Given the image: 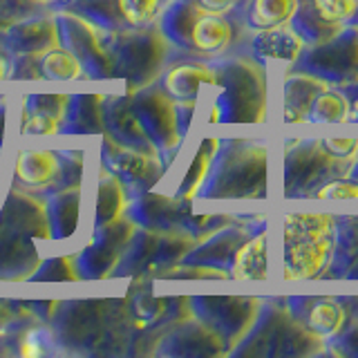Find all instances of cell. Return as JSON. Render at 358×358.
<instances>
[{
    "mask_svg": "<svg viewBox=\"0 0 358 358\" xmlns=\"http://www.w3.org/2000/svg\"><path fill=\"white\" fill-rule=\"evenodd\" d=\"M54 338L76 354H115L112 345L128 343L130 309L126 300L59 302L52 313Z\"/></svg>",
    "mask_w": 358,
    "mask_h": 358,
    "instance_id": "1",
    "label": "cell"
},
{
    "mask_svg": "<svg viewBox=\"0 0 358 358\" xmlns=\"http://www.w3.org/2000/svg\"><path fill=\"white\" fill-rule=\"evenodd\" d=\"M38 240H52L45 199L11 188L0 206V280H29L41 264Z\"/></svg>",
    "mask_w": 358,
    "mask_h": 358,
    "instance_id": "2",
    "label": "cell"
},
{
    "mask_svg": "<svg viewBox=\"0 0 358 358\" xmlns=\"http://www.w3.org/2000/svg\"><path fill=\"white\" fill-rule=\"evenodd\" d=\"M268 148L255 139H224L210 162L197 197L264 199L268 190Z\"/></svg>",
    "mask_w": 358,
    "mask_h": 358,
    "instance_id": "3",
    "label": "cell"
},
{
    "mask_svg": "<svg viewBox=\"0 0 358 358\" xmlns=\"http://www.w3.org/2000/svg\"><path fill=\"white\" fill-rule=\"evenodd\" d=\"M322 352L324 338L305 327L289 311L287 302L262 300L251 329L229 354L251 358H300Z\"/></svg>",
    "mask_w": 358,
    "mask_h": 358,
    "instance_id": "4",
    "label": "cell"
},
{
    "mask_svg": "<svg viewBox=\"0 0 358 358\" xmlns=\"http://www.w3.org/2000/svg\"><path fill=\"white\" fill-rule=\"evenodd\" d=\"M101 43L112 65V78H123L126 94L155 83L171 50L157 22L101 31Z\"/></svg>",
    "mask_w": 358,
    "mask_h": 358,
    "instance_id": "5",
    "label": "cell"
},
{
    "mask_svg": "<svg viewBox=\"0 0 358 358\" xmlns=\"http://www.w3.org/2000/svg\"><path fill=\"white\" fill-rule=\"evenodd\" d=\"M210 67L217 74L220 94L210 123H264L266 72L253 56H227Z\"/></svg>",
    "mask_w": 358,
    "mask_h": 358,
    "instance_id": "6",
    "label": "cell"
},
{
    "mask_svg": "<svg viewBox=\"0 0 358 358\" xmlns=\"http://www.w3.org/2000/svg\"><path fill=\"white\" fill-rule=\"evenodd\" d=\"M336 240V217L329 213H289L282 222V262L287 280L322 278Z\"/></svg>",
    "mask_w": 358,
    "mask_h": 358,
    "instance_id": "7",
    "label": "cell"
},
{
    "mask_svg": "<svg viewBox=\"0 0 358 358\" xmlns=\"http://www.w3.org/2000/svg\"><path fill=\"white\" fill-rule=\"evenodd\" d=\"M157 25L168 43L193 54H220L235 36L227 14L208 11L197 0H168Z\"/></svg>",
    "mask_w": 358,
    "mask_h": 358,
    "instance_id": "8",
    "label": "cell"
},
{
    "mask_svg": "<svg viewBox=\"0 0 358 358\" xmlns=\"http://www.w3.org/2000/svg\"><path fill=\"white\" fill-rule=\"evenodd\" d=\"M354 159L331 155L322 139H294L285 145L282 193L287 199H309L334 179L347 177Z\"/></svg>",
    "mask_w": 358,
    "mask_h": 358,
    "instance_id": "9",
    "label": "cell"
},
{
    "mask_svg": "<svg viewBox=\"0 0 358 358\" xmlns=\"http://www.w3.org/2000/svg\"><path fill=\"white\" fill-rule=\"evenodd\" d=\"M195 244L197 240L186 231H150L137 227L110 278L137 275L157 280L171 266L182 262Z\"/></svg>",
    "mask_w": 358,
    "mask_h": 358,
    "instance_id": "10",
    "label": "cell"
},
{
    "mask_svg": "<svg viewBox=\"0 0 358 358\" xmlns=\"http://www.w3.org/2000/svg\"><path fill=\"white\" fill-rule=\"evenodd\" d=\"M132 112L143 128L145 137L150 139L152 148L164 168L171 166L177 148L182 145L184 137L177 126L175 99L164 87L148 83L130 94Z\"/></svg>",
    "mask_w": 358,
    "mask_h": 358,
    "instance_id": "11",
    "label": "cell"
},
{
    "mask_svg": "<svg viewBox=\"0 0 358 358\" xmlns=\"http://www.w3.org/2000/svg\"><path fill=\"white\" fill-rule=\"evenodd\" d=\"M291 67L338 87L358 81V29L345 25L329 41L305 45Z\"/></svg>",
    "mask_w": 358,
    "mask_h": 358,
    "instance_id": "12",
    "label": "cell"
},
{
    "mask_svg": "<svg viewBox=\"0 0 358 358\" xmlns=\"http://www.w3.org/2000/svg\"><path fill=\"white\" fill-rule=\"evenodd\" d=\"M260 298L249 296H195L188 298L190 313L215 331L231 352L260 311Z\"/></svg>",
    "mask_w": 358,
    "mask_h": 358,
    "instance_id": "13",
    "label": "cell"
},
{
    "mask_svg": "<svg viewBox=\"0 0 358 358\" xmlns=\"http://www.w3.org/2000/svg\"><path fill=\"white\" fill-rule=\"evenodd\" d=\"M134 231H137V224L128 215H121L103 227H94V233L85 244V249L72 255L78 280L110 278Z\"/></svg>",
    "mask_w": 358,
    "mask_h": 358,
    "instance_id": "14",
    "label": "cell"
},
{
    "mask_svg": "<svg viewBox=\"0 0 358 358\" xmlns=\"http://www.w3.org/2000/svg\"><path fill=\"white\" fill-rule=\"evenodd\" d=\"M56 25H59L61 48L70 50L83 65L85 78L106 81L112 78V65L101 43V29L70 11H56Z\"/></svg>",
    "mask_w": 358,
    "mask_h": 358,
    "instance_id": "15",
    "label": "cell"
},
{
    "mask_svg": "<svg viewBox=\"0 0 358 358\" xmlns=\"http://www.w3.org/2000/svg\"><path fill=\"white\" fill-rule=\"evenodd\" d=\"M101 166H103V171L119 179L126 188V195H141L143 190H150L166 173L157 155L126 148V145H119L106 134L103 145H101Z\"/></svg>",
    "mask_w": 358,
    "mask_h": 358,
    "instance_id": "16",
    "label": "cell"
},
{
    "mask_svg": "<svg viewBox=\"0 0 358 358\" xmlns=\"http://www.w3.org/2000/svg\"><path fill=\"white\" fill-rule=\"evenodd\" d=\"M266 222L264 220H246V222H231L227 227L217 229L215 233L201 238L193 249L184 255V264H197V266H208L217 268V271L229 273L233 264V257L238 253L240 246L251 238L253 233L264 231ZM231 278V275H229Z\"/></svg>",
    "mask_w": 358,
    "mask_h": 358,
    "instance_id": "17",
    "label": "cell"
},
{
    "mask_svg": "<svg viewBox=\"0 0 358 358\" xmlns=\"http://www.w3.org/2000/svg\"><path fill=\"white\" fill-rule=\"evenodd\" d=\"M159 356H182V358H201V356H224L229 354L227 345L220 336L204 324L193 313L171 322L162 334L159 347L152 350Z\"/></svg>",
    "mask_w": 358,
    "mask_h": 358,
    "instance_id": "18",
    "label": "cell"
},
{
    "mask_svg": "<svg viewBox=\"0 0 358 358\" xmlns=\"http://www.w3.org/2000/svg\"><path fill=\"white\" fill-rule=\"evenodd\" d=\"M59 25H56L54 16L31 14L14 20L0 31V48L7 56H41L52 48H59Z\"/></svg>",
    "mask_w": 358,
    "mask_h": 358,
    "instance_id": "19",
    "label": "cell"
},
{
    "mask_svg": "<svg viewBox=\"0 0 358 358\" xmlns=\"http://www.w3.org/2000/svg\"><path fill=\"white\" fill-rule=\"evenodd\" d=\"M128 217L141 229L150 231H184V222L193 210V199L166 197L159 193L143 190L130 204Z\"/></svg>",
    "mask_w": 358,
    "mask_h": 358,
    "instance_id": "20",
    "label": "cell"
},
{
    "mask_svg": "<svg viewBox=\"0 0 358 358\" xmlns=\"http://www.w3.org/2000/svg\"><path fill=\"white\" fill-rule=\"evenodd\" d=\"M101 115H103V134L112 141L126 148H134L148 155H157L150 139L145 137L143 128L139 126L137 117L132 112L130 94H110L103 96L101 103Z\"/></svg>",
    "mask_w": 358,
    "mask_h": 358,
    "instance_id": "21",
    "label": "cell"
},
{
    "mask_svg": "<svg viewBox=\"0 0 358 358\" xmlns=\"http://www.w3.org/2000/svg\"><path fill=\"white\" fill-rule=\"evenodd\" d=\"M289 311L309 327L322 336L324 341L343 327L345 322V305L341 298L331 296H291L285 300Z\"/></svg>",
    "mask_w": 358,
    "mask_h": 358,
    "instance_id": "22",
    "label": "cell"
},
{
    "mask_svg": "<svg viewBox=\"0 0 358 358\" xmlns=\"http://www.w3.org/2000/svg\"><path fill=\"white\" fill-rule=\"evenodd\" d=\"M329 83L307 72H291L282 85V119L285 123H302L320 92H324Z\"/></svg>",
    "mask_w": 358,
    "mask_h": 358,
    "instance_id": "23",
    "label": "cell"
},
{
    "mask_svg": "<svg viewBox=\"0 0 358 358\" xmlns=\"http://www.w3.org/2000/svg\"><path fill=\"white\" fill-rule=\"evenodd\" d=\"M302 48H305V43H302V38L289 22L268 29H257L251 38V54L257 63L285 61L289 65H294Z\"/></svg>",
    "mask_w": 358,
    "mask_h": 358,
    "instance_id": "24",
    "label": "cell"
},
{
    "mask_svg": "<svg viewBox=\"0 0 358 358\" xmlns=\"http://www.w3.org/2000/svg\"><path fill=\"white\" fill-rule=\"evenodd\" d=\"M201 85L217 87V74L206 63H179L164 76V90L175 101H197Z\"/></svg>",
    "mask_w": 358,
    "mask_h": 358,
    "instance_id": "25",
    "label": "cell"
},
{
    "mask_svg": "<svg viewBox=\"0 0 358 358\" xmlns=\"http://www.w3.org/2000/svg\"><path fill=\"white\" fill-rule=\"evenodd\" d=\"M45 210H48L52 240L72 238L78 224V210H81V186H70L50 193L45 199Z\"/></svg>",
    "mask_w": 358,
    "mask_h": 358,
    "instance_id": "26",
    "label": "cell"
},
{
    "mask_svg": "<svg viewBox=\"0 0 358 358\" xmlns=\"http://www.w3.org/2000/svg\"><path fill=\"white\" fill-rule=\"evenodd\" d=\"M103 94H74L67 96L61 130L67 134H103V115H101Z\"/></svg>",
    "mask_w": 358,
    "mask_h": 358,
    "instance_id": "27",
    "label": "cell"
},
{
    "mask_svg": "<svg viewBox=\"0 0 358 358\" xmlns=\"http://www.w3.org/2000/svg\"><path fill=\"white\" fill-rule=\"evenodd\" d=\"M358 260V213L336 217V240L327 271L322 278H345Z\"/></svg>",
    "mask_w": 358,
    "mask_h": 358,
    "instance_id": "28",
    "label": "cell"
},
{
    "mask_svg": "<svg viewBox=\"0 0 358 358\" xmlns=\"http://www.w3.org/2000/svg\"><path fill=\"white\" fill-rule=\"evenodd\" d=\"M52 9L81 16L101 31H112L128 25L121 14L119 0H59V3H52Z\"/></svg>",
    "mask_w": 358,
    "mask_h": 358,
    "instance_id": "29",
    "label": "cell"
},
{
    "mask_svg": "<svg viewBox=\"0 0 358 358\" xmlns=\"http://www.w3.org/2000/svg\"><path fill=\"white\" fill-rule=\"evenodd\" d=\"M59 152L52 150H22L16 157L14 175L29 188L50 186L59 175Z\"/></svg>",
    "mask_w": 358,
    "mask_h": 358,
    "instance_id": "30",
    "label": "cell"
},
{
    "mask_svg": "<svg viewBox=\"0 0 358 358\" xmlns=\"http://www.w3.org/2000/svg\"><path fill=\"white\" fill-rule=\"evenodd\" d=\"M233 280H266L268 262H266V229L253 233L233 257L229 268Z\"/></svg>",
    "mask_w": 358,
    "mask_h": 358,
    "instance_id": "31",
    "label": "cell"
},
{
    "mask_svg": "<svg viewBox=\"0 0 358 358\" xmlns=\"http://www.w3.org/2000/svg\"><path fill=\"white\" fill-rule=\"evenodd\" d=\"M289 25L296 29V34L302 38L305 45H318L334 38L345 25L343 22L327 20L320 11L313 7L311 0H300L296 14L291 16Z\"/></svg>",
    "mask_w": 358,
    "mask_h": 358,
    "instance_id": "32",
    "label": "cell"
},
{
    "mask_svg": "<svg viewBox=\"0 0 358 358\" xmlns=\"http://www.w3.org/2000/svg\"><path fill=\"white\" fill-rule=\"evenodd\" d=\"M128 208V195L126 188L119 179L101 168L99 182H96V204H94V227H103V224L126 215Z\"/></svg>",
    "mask_w": 358,
    "mask_h": 358,
    "instance_id": "33",
    "label": "cell"
},
{
    "mask_svg": "<svg viewBox=\"0 0 358 358\" xmlns=\"http://www.w3.org/2000/svg\"><path fill=\"white\" fill-rule=\"evenodd\" d=\"M300 0H249L246 7V25L251 29H268L285 25L296 14Z\"/></svg>",
    "mask_w": 358,
    "mask_h": 358,
    "instance_id": "34",
    "label": "cell"
},
{
    "mask_svg": "<svg viewBox=\"0 0 358 358\" xmlns=\"http://www.w3.org/2000/svg\"><path fill=\"white\" fill-rule=\"evenodd\" d=\"M217 148H220V139H215V137H206L199 143L193 162H190V166L186 168L182 182H179V186L175 190V197L193 199L197 195V190H199L201 182H204V177L208 173L210 162H213V157H215Z\"/></svg>",
    "mask_w": 358,
    "mask_h": 358,
    "instance_id": "35",
    "label": "cell"
},
{
    "mask_svg": "<svg viewBox=\"0 0 358 358\" xmlns=\"http://www.w3.org/2000/svg\"><path fill=\"white\" fill-rule=\"evenodd\" d=\"M41 78L48 81H76V78H85L83 65L76 56L65 48H52L38 56Z\"/></svg>",
    "mask_w": 358,
    "mask_h": 358,
    "instance_id": "36",
    "label": "cell"
},
{
    "mask_svg": "<svg viewBox=\"0 0 358 358\" xmlns=\"http://www.w3.org/2000/svg\"><path fill=\"white\" fill-rule=\"evenodd\" d=\"M343 305H345V322L331 338H327L329 352L336 356L358 358V298H345Z\"/></svg>",
    "mask_w": 358,
    "mask_h": 358,
    "instance_id": "37",
    "label": "cell"
},
{
    "mask_svg": "<svg viewBox=\"0 0 358 358\" xmlns=\"http://www.w3.org/2000/svg\"><path fill=\"white\" fill-rule=\"evenodd\" d=\"M309 123H345L350 121V101L341 90L327 87L313 101L307 115Z\"/></svg>",
    "mask_w": 358,
    "mask_h": 358,
    "instance_id": "38",
    "label": "cell"
},
{
    "mask_svg": "<svg viewBox=\"0 0 358 358\" xmlns=\"http://www.w3.org/2000/svg\"><path fill=\"white\" fill-rule=\"evenodd\" d=\"M67 106L65 94H27L22 99V115L31 117H48L54 121H63Z\"/></svg>",
    "mask_w": 358,
    "mask_h": 358,
    "instance_id": "39",
    "label": "cell"
},
{
    "mask_svg": "<svg viewBox=\"0 0 358 358\" xmlns=\"http://www.w3.org/2000/svg\"><path fill=\"white\" fill-rule=\"evenodd\" d=\"M76 280L78 273L72 257H50L29 275V282H76Z\"/></svg>",
    "mask_w": 358,
    "mask_h": 358,
    "instance_id": "40",
    "label": "cell"
},
{
    "mask_svg": "<svg viewBox=\"0 0 358 358\" xmlns=\"http://www.w3.org/2000/svg\"><path fill=\"white\" fill-rule=\"evenodd\" d=\"M168 0H119L121 14L128 25H148L157 22Z\"/></svg>",
    "mask_w": 358,
    "mask_h": 358,
    "instance_id": "41",
    "label": "cell"
},
{
    "mask_svg": "<svg viewBox=\"0 0 358 358\" xmlns=\"http://www.w3.org/2000/svg\"><path fill=\"white\" fill-rule=\"evenodd\" d=\"M318 199H336V201H343L347 206L345 215H356L358 213V184L352 182V179H334L327 186H322L318 193Z\"/></svg>",
    "mask_w": 358,
    "mask_h": 358,
    "instance_id": "42",
    "label": "cell"
},
{
    "mask_svg": "<svg viewBox=\"0 0 358 358\" xmlns=\"http://www.w3.org/2000/svg\"><path fill=\"white\" fill-rule=\"evenodd\" d=\"M52 343H56V338L48 327H29L18 338V354L25 358H38L50 350Z\"/></svg>",
    "mask_w": 358,
    "mask_h": 358,
    "instance_id": "43",
    "label": "cell"
},
{
    "mask_svg": "<svg viewBox=\"0 0 358 358\" xmlns=\"http://www.w3.org/2000/svg\"><path fill=\"white\" fill-rule=\"evenodd\" d=\"M311 3L327 20L343 22V25L356 7V0H311Z\"/></svg>",
    "mask_w": 358,
    "mask_h": 358,
    "instance_id": "44",
    "label": "cell"
},
{
    "mask_svg": "<svg viewBox=\"0 0 358 358\" xmlns=\"http://www.w3.org/2000/svg\"><path fill=\"white\" fill-rule=\"evenodd\" d=\"M20 132L22 134H56L61 130V123L48 119V117H31V115H22L20 121Z\"/></svg>",
    "mask_w": 358,
    "mask_h": 358,
    "instance_id": "45",
    "label": "cell"
},
{
    "mask_svg": "<svg viewBox=\"0 0 358 358\" xmlns=\"http://www.w3.org/2000/svg\"><path fill=\"white\" fill-rule=\"evenodd\" d=\"M324 148L343 159H356L358 157V139H322Z\"/></svg>",
    "mask_w": 358,
    "mask_h": 358,
    "instance_id": "46",
    "label": "cell"
},
{
    "mask_svg": "<svg viewBox=\"0 0 358 358\" xmlns=\"http://www.w3.org/2000/svg\"><path fill=\"white\" fill-rule=\"evenodd\" d=\"M175 112H177V126L182 137H186L190 121H193L195 115V101H175Z\"/></svg>",
    "mask_w": 358,
    "mask_h": 358,
    "instance_id": "47",
    "label": "cell"
},
{
    "mask_svg": "<svg viewBox=\"0 0 358 358\" xmlns=\"http://www.w3.org/2000/svg\"><path fill=\"white\" fill-rule=\"evenodd\" d=\"M341 92L347 96V101H350V121L358 123V81H354L350 85H343Z\"/></svg>",
    "mask_w": 358,
    "mask_h": 358,
    "instance_id": "48",
    "label": "cell"
},
{
    "mask_svg": "<svg viewBox=\"0 0 358 358\" xmlns=\"http://www.w3.org/2000/svg\"><path fill=\"white\" fill-rule=\"evenodd\" d=\"M197 3L208 9V11H217V14H227V11L235 9L240 5V0H197Z\"/></svg>",
    "mask_w": 358,
    "mask_h": 358,
    "instance_id": "49",
    "label": "cell"
},
{
    "mask_svg": "<svg viewBox=\"0 0 358 358\" xmlns=\"http://www.w3.org/2000/svg\"><path fill=\"white\" fill-rule=\"evenodd\" d=\"M5 117H7V103L0 101V148H3V139H5Z\"/></svg>",
    "mask_w": 358,
    "mask_h": 358,
    "instance_id": "50",
    "label": "cell"
},
{
    "mask_svg": "<svg viewBox=\"0 0 358 358\" xmlns=\"http://www.w3.org/2000/svg\"><path fill=\"white\" fill-rule=\"evenodd\" d=\"M9 324H11V313L5 307H0V334H3Z\"/></svg>",
    "mask_w": 358,
    "mask_h": 358,
    "instance_id": "51",
    "label": "cell"
},
{
    "mask_svg": "<svg viewBox=\"0 0 358 358\" xmlns=\"http://www.w3.org/2000/svg\"><path fill=\"white\" fill-rule=\"evenodd\" d=\"M7 74H9V63L5 61V56L0 54V81H3V78H7Z\"/></svg>",
    "mask_w": 358,
    "mask_h": 358,
    "instance_id": "52",
    "label": "cell"
},
{
    "mask_svg": "<svg viewBox=\"0 0 358 358\" xmlns=\"http://www.w3.org/2000/svg\"><path fill=\"white\" fill-rule=\"evenodd\" d=\"M347 179H352V182L358 184V157L354 159V164H352V168H350V173H347Z\"/></svg>",
    "mask_w": 358,
    "mask_h": 358,
    "instance_id": "53",
    "label": "cell"
},
{
    "mask_svg": "<svg viewBox=\"0 0 358 358\" xmlns=\"http://www.w3.org/2000/svg\"><path fill=\"white\" fill-rule=\"evenodd\" d=\"M345 25H350V27H356V29H358V3H356V7H354V11H352V16L347 18Z\"/></svg>",
    "mask_w": 358,
    "mask_h": 358,
    "instance_id": "54",
    "label": "cell"
},
{
    "mask_svg": "<svg viewBox=\"0 0 358 358\" xmlns=\"http://www.w3.org/2000/svg\"><path fill=\"white\" fill-rule=\"evenodd\" d=\"M345 278H347V280H358V260L354 262V266L350 268V271H347Z\"/></svg>",
    "mask_w": 358,
    "mask_h": 358,
    "instance_id": "55",
    "label": "cell"
},
{
    "mask_svg": "<svg viewBox=\"0 0 358 358\" xmlns=\"http://www.w3.org/2000/svg\"><path fill=\"white\" fill-rule=\"evenodd\" d=\"M0 3H5V0H0Z\"/></svg>",
    "mask_w": 358,
    "mask_h": 358,
    "instance_id": "56",
    "label": "cell"
},
{
    "mask_svg": "<svg viewBox=\"0 0 358 358\" xmlns=\"http://www.w3.org/2000/svg\"><path fill=\"white\" fill-rule=\"evenodd\" d=\"M356 3H358V0H356Z\"/></svg>",
    "mask_w": 358,
    "mask_h": 358,
    "instance_id": "57",
    "label": "cell"
}]
</instances>
